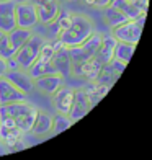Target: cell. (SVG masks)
Listing matches in <instances>:
<instances>
[{
    "mask_svg": "<svg viewBox=\"0 0 152 160\" xmlns=\"http://www.w3.org/2000/svg\"><path fill=\"white\" fill-rule=\"evenodd\" d=\"M93 31L95 30H93V25H92V21L89 18L84 17V15H74L69 28L59 36V39L67 48L79 46V44H82Z\"/></svg>",
    "mask_w": 152,
    "mask_h": 160,
    "instance_id": "1",
    "label": "cell"
},
{
    "mask_svg": "<svg viewBox=\"0 0 152 160\" xmlns=\"http://www.w3.org/2000/svg\"><path fill=\"white\" fill-rule=\"evenodd\" d=\"M5 110L12 116V119L15 121L17 128L21 131L23 134L31 132L33 122L38 113V108H34L33 105H30L26 100L23 101H13V103L5 105Z\"/></svg>",
    "mask_w": 152,
    "mask_h": 160,
    "instance_id": "2",
    "label": "cell"
},
{
    "mask_svg": "<svg viewBox=\"0 0 152 160\" xmlns=\"http://www.w3.org/2000/svg\"><path fill=\"white\" fill-rule=\"evenodd\" d=\"M144 20H146V13H142L137 18L133 20H126L121 25L111 28V34L114 36L116 41L123 42H131V44H137L142 34V28H144Z\"/></svg>",
    "mask_w": 152,
    "mask_h": 160,
    "instance_id": "3",
    "label": "cell"
},
{
    "mask_svg": "<svg viewBox=\"0 0 152 160\" xmlns=\"http://www.w3.org/2000/svg\"><path fill=\"white\" fill-rule=\"evenodd\" d=\"M43 42H44V38H41L39 34H31L30 38H28V41L25 42L23 46H21L15 56H13V59L17 61L18 67L23 69V70H28L33 65V62L38 59L39 56V49L43 46Z\"/></svg>",
    "mask_w": 152,
    "mask_h": 160,
    "instance_id": "4",
    "label": "cell"
},
{
    "mask_svg": "<svg viewBox=\"0 0 152 160\" xmlns=\"http://www.w3.org/2000/svg\"><path fill=\"white\" fill-rule=\"evenodd\" d=\"M126 64H123L119 61H110L106 64H101L100 65V70L98 74L95 75V78L92 82H97V83H101V85H106V87H111L116 80L119 78V75L123 74Z\"/></svg>",
    "mask_w": 152,
    "mask_h": 160,
    "instance_id": "5",
    "label": "cell"
},
{
    "mask_svg": "<svg viewBox=\"0 0 152 160\" xmlns=\"http://www.w3.org/2000/svg\"><path fill=\"white\" fill-rule=\"evenodd\" d=\"M15 20H17V26L20 28H28V30L34 28L39 23L34 3H30L28 0L21 3H15Z\"/></svg>",
    "mask_w": 152,
    "mask_h": 160,
    "instance_id": "6",
    "label": "cell"
},
{
    "mask_svg": "<svg viewBox=\"0 0 152 160\" xmlns=\"http://www.w3.org/2000/svg\"><path fill=\"white\" fill-rule=\"evenodd\" d=\"M3 77L8 80L12 85H15L20 92L26 93V95L34 88L33 78H31L30 74H28V70H23V69H20V67H17V69H7Z\"/></svg>",
    "mask_w": 152,
    "mask_h": 160,
    "instance_id": "7",
    "label": "cell"
},
{
    "mask_svg": "<svg viewBox=\"0 0 152 160\" xmlns=\"http://www.w3.org/2000/svg\"><path fill=\"white\" fill-rule=\"evenodd\" d=\"M92 108L93 106L90 103L89 97H87L85 90L84 88H77V90H74V101H72L70 111L67 114H69V118L72 119V122H75L79 119H82Z\"/></svg>",
    "mask_w": 152,
    "mask_h": 160,
    "instance_id": "8",
    "label": "cell"
},
{
    "mask_svg": "<svg viewBox=\"0 0 152 160\" xmlns=\"http://www.w3.org/2000/svg\"><path fill=\"white\" fill-rule=\"evenodd\" d=\"M33 83L39 92L46 93V95H53L57 88H61L64 85V77L61 74H57V72H53V74H46V75L33 78Z\"/></svg>",
    "mask_w": 152,
    "mask_h": 160,
    "instance_id": "9",
    "label": "cell"
},
{
    "mask_svg": "<svg viewBox=\"0 0 152 160\" xmlns=\"http://www.w3.org/2000/svg\"><path fill=\"white\" fill-rule=\"evenodd\" d=\"M72 101H74V88L70 87H61L53 93V106L57 113L67 114L70 111Z\"/></svg>",
    "mask_w": 152,
    "mask_h": 160,
    "instance_id": "10",
    "label": "cell"
},
{
    "mask_svg": "<svg viewBox=\"0 0 152 160\" xmlns=\"http://www.w3.org/2000/svg\"><path fill=\"white\" fill-rule=\"evenodd\" d=\"M100 61L95 59V57H90V59L87 61H82V62H77V64H72V72L70 74H74L77 77H82L85 80H89L92 82L95 75L98 74L100 70Z\"/></svg>",
    "mask_w": 152,
    "mask_h": 160,
    "instance_id": "11",
    "label": "cell"
},
{
    "mask_svg": "<svg viewBox=\"0 0 152 160\" xmlns=\"http://www.w3.org/2000/svg\"><path fill=\"white\" fill-rule=\"evenodd\" d=\"M28 95L20 92L15 85H12L3 75L0 77V105H8L13 101H23L28 100Z\"/></svg>",
    "mask_w": 152,
    "mask_h": 160,
    "instance_id": "12",
    "label": "cell"
},
{
    "mask_svg": "<svg viewBox=\"0 0 152 160\" xmlns=\"http://www.w3.org/2000/svg\"><path fill=\"white\" fill-rule=\"evenodd\" d=\"M15 26H17L15 2H12V0H0V30L3 33H8Z\"/></svg>",
    "mask_w": 152,
    "mask_h": 160,
    "instance_id": "13",
    "label": "cell"
},
{
    "mask_svg": "<svg viewBox=\"0 0 152 160\" xmlns=\"http://www.w3.org/2000/svg\"><path fill=\"white\" fill-rule=\"evenodd\" d=\"M34 7H36V13H38V21L43 25H49L61 10L57 0H44V2H41Z\"/></svg>",
    "mask_w": 152,
    "mask_h": 160,
    "instance_id": "14",
    "label": "cell"
},
{
    "mask_svg": "<svg viewBox=\"0 0 152 160\" xmlns=\"http://www.w3.org/2000/svg\"><path fill=\"white\" fill-rule=\"evenodd\" d=\"M114 46H116V39L114 36L110 34H101V41H100V46L95 52V59L100 61V64H106L113 61V52H114Z\"/></svg>",
    "mask_w": 152,
    "mask_h": 160,
    "instance_id": "15",
    "label": "cell"
},
{
    "mask_svg": "<svg viewBox=\"0 0 152 160\" xmlns=\"http://www.w3.org/2000/svg\"><path fill=\"white\" fill-rule=\"evenodd\" d=\"M51 61H53L57 74H61L62 77L70 75V72H72V59H70L67 46H64L61 49H56V52H54V56H53Z\"/></svg>",
    "mask_w": 152,
    "mask_h": 160,
    "instance_id": "16",
    "label": "cell"
},
{
    "mask_svg": "<svg viewBox=\"0 0 152 160\" xmlns=\"http://www.w3.org/2000/svg\"><path fill=\"white\" fill-rule=\"evenodd\" d=\"M110 5L114 7V8H118L128 20L137 18L139 15H142V13L147 12V10H144L136 0H111Z\"/></svg>",
    "mask_w": 152,
    "mask_h": 160,
    "instance_id": "17",
    "label": "cell"
},
{
    "mask_svg": "<svg viewBox=\"0 0 152 160\" xmlns=\"http://www.w3.org/2000/svg\"><path fill=\"white\" fill-rule=\"evenodd\" d=\"M72 17H74V13H72V12L61 8L59 13H57V17L48 25L49 31H51V36H53V38H59V36L69 28L70 21H72Z\"/></svg>",
    "mask_w": 152,
    "mask_h": 160,
    "instance_id": "18",
    "label": "cell"
},
{
    "mask_svg": "<svg viewBox=\"0 0 152 160\" xmlns=\"http://www.w3.org/2000/svg\"><path fill=\"white\" fill-rule=\"evenodd\" d=\"M51 129H53V116L43 110H38L33 128H31V132L36 136H46L51 132Z\"/></svg>",
    "mask_w": 152,
    "mask_h": 160,
    "instance_id": "19",
    "label": "cell"
},
{
    "mask_svg": "<svg viewBox=\"0 0 152 160\" xmlns=\"http://www.w3.org/2000/svg\"><path fill=\"white\" fill-rule=\"evenodd\" d=\"M136 44H131V42H123V41H116V46H114V52H113V59L119 61L123 64H126L131 61V57L134 54Z\"/></svg>",
    "mask_w": 152,
    "mask_h": 160,
    "instance_id": "20",
    "label": "cell"
},
{
    "mask_svg": "<svg viewBox=\"0 0 152 160\" xmlns=\"http://www.w3.org/2000/svg\"><path fill=\"white\" fill-rule=\"evenodd\" d=\"M85 93H87V97H89V100H90V103H92V106H95L98 101L103 98L106 93H108V90H110V87H106V85H101V83H97V82H90L89 85L85 87Z\"/></svg>",
    "mask_w": 152,
    "mask_h": 160,
    "instance_id": "21",
    "label": "cell"
},
{
    "mask_svg": "<svg viewBox=\"0 0 152 160\" xmlns=\"http://www.w3.org/2000/svg\"><path fill=\"white\" fill-rule=\"evenodd\" d=\"M53 72H56L53 61H44V59H36L31 67L28 69V74L31 75V78L46 75V74H53Z\"/></svg>",
    "mask_w": 152,
    "mask_h": 160,
    "instance_id": "22",
    "label": "cell"
},
{
    "mask_svg": "<svg viewBox=\"0 0 152 160\" xmlns=\"http://www.w3.org/2000/svg\"><path fill=\"white\" fill-rule=\"evenodd\" d=\"M33 34L31 30H28V28H20V26H15L12 31L7 33V36H8L10 42L13 44V48H15L17 51L25 44V42L28 41V38Z\"/></svg>",
    "mask_w": 152,
    "mask_h": 160,
    "instance_id": "23",
    "label": "cell"
},
{
    "mask_svg": "<svg viewBox=\"0 0 152 160\" xmlns=\"http://www.w3.org/2000/svg\"><path fill=\"white\" fill-rule=\"evenodd\" d=\"M103 17H105V20H106V23L110 25L111 28L118 26V25L123 23V21H126V20H128V18L123 15V13H121L118 8H114V7H111V5L103 7Z\"/></svg>",
    "mask_w": 152,
    "mask_h": 160,
    "instance_id": "24",
    "label": "cell"
},
{
    "mask_svg": "<svg viewBox=\"0 0 152 160\" xmlns=\"http://www.w3.org/2000/svg\"><path fill=\"white\" fill-rule=\"evenodd\" d=\"M70 124H72V119L69 118V114L57 113L56 116H53V129H51V132L59 134L62 131H66Z\"/></svg>",
    "mask_w": 152,
    "mask_h": 160,
    "instance_id": "25",
    "label": "cell"
},
{
    "mask_svg": "<svg viewBox=\"0 0 152 160\" xmlns=\"http://www.w3.org/2000/svg\"><path fill=\"white\" fill-rule=\"evenodd\" d=\"M15 52H17V49L13 48V44L10 42L8 36L5 33L2 38H0V57L7 61V59H10V57L15 56Z\"/></svg>",
    "mask_w": 152,
    "mask_h": 160,
    "instance_id": "26",
    "label": "cell"
},
{
    "mask_svg": "<svg viewBox=\"0 0 152 160\" xmlns=\"http://www.w3.org/2000/svg\"><path fill=\"white\" fill-rule=\"evenodd\" d=\"M56 52V49L53 46V42L51 41H44L43 42V46L39 49V56H38V59H44V61H51L53 59V56Z\"/></svg>",
    "mask_w": 152,
    "mask_h": 160,
    "instance_id": "27",
    "label": "cell"
},
{
    "mask_svg": "<svg viewBox=\"0 0 152 160\" xmlns=\"http://www.w3.org/2000/svg\"><path fill=\"white\" fill-rule=\"evenodd\" d=\"M85 5H90V7H97V8H103V7L110 5L111 0H82Z\"/></svg>",
    "mask_w": 152,
    "mask_h": 160,
    "instance_id": "28",
    "label": "cell"
},
{
    "mask_svg": "<svg viewBox=\"0 0 152 160\" xmlns=\"http://www.w3.org/2000/svg\"><path fill=\"white\" fill-rule=\"evenodd\" d=\"M5 70H7V61L0 57V77L5 74Z\"/></svg>",
    "mask_w": 152,
    "mask_h": 160,
    "instance_id": "29",
    "label": "cell"
},
{
    "mask_svg": "<svg viewBox=\"0 0 152 160\" xmlns=\"http://www.w3.org/2000/svg\"><path fill=\"white\" fill-rule=\"evenodd\" d=\"M12 2H15V3H21V2H26V0H12Z\"/></svg>",
    "mask_w": 152,
    "mask_h": 160,
    "instance_id": "30",
    "label": "cell"
},
{
    "mask_svg": "<svg viewBox=\"0 0 152 160\" xmlns=\"http://www.w3.org/2000/svg\"><path fill=\"white\" fill-rule=\"evenodd\" d=\"M57 2L61 3V2H72V0H57Z\"/></svg>",
    "mask_w": 152,
    "mask_h": 160,
    "instance_id": "31",
    "label": "cell"
},
{
    "mask_svg": "<svg viewBox=\"0 0 152 160\" xmlns=\"http://www.w3.org/2000/svg\"><path fill=\"white\" fill-rule=\"evenodd\" d=\"M3 34H5V33H3L2 30H0V38H2V36H3Z\"/></svg>",
    "mask_w": 152,
    "mask_h": 160,
    "instance_id": "32",
    "label": "cell"
}]
</instances>
